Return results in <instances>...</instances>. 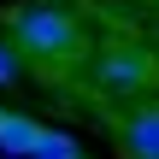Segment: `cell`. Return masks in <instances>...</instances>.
Returning a JSON list of instances; mask_svg holds the SVG:
<instances>
[{
	"label": "cell",
	"instance_id": "cell-4",
	"mask_svg": "<svg viewBox=\"0 0 159 159\" xmlns=\"http://www.w3.org/2000/svg\"><path fill=\"white\" fill-rule=\"evenodd\" d=\"M41 136H47V130H41L30 112H0V153L6 159H35Z\"/></svg>",
	"mask_w": 159,
	"mask_h": 159
},
{
	"label": "cell",
	"instance_id": "cell-1",
	"mask_svg": "<svg viewBox=\"0 0 159 159\" xmlns=\"http://www.w3.org/2000/svg\"><path fill=\"white\" fill-rule=\"evenodd\" d=\"M12 47L30 59H71L83 47V30L59 6H18L12 12Z\"/></svg>",
	"mask_w": 159,
	"mask_h": 159
},
{
	"label": "cell",
	"instance_id": "cell-5",
	"mask_svg": "<svg viewBox=\"0 0 159 159\" xmlns=\"http://www.w3.org/2000/svg\"><path fill=\"white\" fill-rule=\"evenodd\" d=\"M35 159H83V153H77V142H71L65 130H47L41 148H35Z\"/></svg>",
	"mask_w": 159,
	"mask_h": 159
},
{
	"label": "cell",
	"instance_id": "cell-6",
	"mask_svg": "<svg viewBox=\"0 0 159 159\" xmlns=\"http://www.w3.org/2000/svg\"><path fill=\"white\" fill-rule=\"evenodd\" d=\"M0 83H12V53L0 47Z\"/></svg>",
	"mask_w": 159,
	"mask_h": 159
},
{
	"label": "cell",
	"instance_id": "cell-2",
	"mask_svg": "<svg viewBox=\"0 0 159 159\" xmlns=\"http://www.w3.org/2000/svg\"><path fill=\"white\" fill-rule=\"evenodd\" d=\"M159 77V65L142 53V47H106L94 59V89L112 94V100H130V94H148Z\"/></svg>",
	"mask_w": 159,
	"mask_h": 159
},
{
	"label": "cell",
	"instance_id": "cell-7",
	"mask_svg": "<svg viewBox=\"0 0 159 159\" xmlns=\"http://www.w3.org/2000/svg\"><path fill=\"white\" fill-rule=\"evenodd\" d=\"M0 112H6V106H0Z\"/></svg>",
	"mask_w": 159,
	"mask_h": 159
},
{
	"label": "cell",
	"instance_id": "cell-3",
	"mask_svg": "<svg viewBox=\"0 0 159 159\" xmlns=\"http://www.w3.org/2000/svg\"><path fill=\"white\" fill-rule=\"evenodd\" d=\"M118 153L124 159H159V106H142L118 124Z\"/></svg>",
	"mask_w": 159,
	"mask_h": 159
}]
</instances>
